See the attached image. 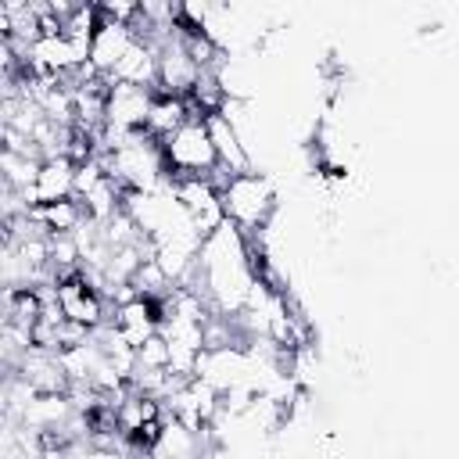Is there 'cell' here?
<instances>
[{"label":"cell","mask_w":459,"mask_h":459,"mask_svg":"<svg viewBox=\"0 0 459 459\" xmlns=\"http://www.w3.org/2000/svg\"><path fill=\"white\" fill-rule=\"evenodd\" d=\"M172 194L176 201L183 204V212L190 215L194 230L201 237L215 233L222 222H226V212H222V194L212 179L204 176H190V179H172Z\"/></svg>","instance_id":"obj_3"},{"label":"cell","mask_w":459,"mask_h":459,"mask_svg":"<svg viewBox=\"0 0 459 459\" xmlns=\"http://www.w3.org/2000/svg\"><path fill=\"white\" fill-rule=\"evenodd\" d=\"M161 154H165V169L172 179H190V176L208 179L219 172V154H215V143L208 136L204 118H190L172 136H165Z\"/></svg>","instance_id":"obj_2"},{"label":"cell","mask_w":459,"mask_h":459,"mask_svg":"<svg viewBox=\"0 0 459 459\" xmlns=\"http://www.w3.org/2000/svg\"><path fill=\"white\" fill-rule=\"evenodd\" d=\"M136 369H169V341L161 333L147 337L136 348Z\"/></svg>","instance_id":"obj_12"},{"label":"cell","mask_w":459,"mask_h":459,"mask_svg":"<svg viewBox=\"0 0 459 459\" xmlns=\"http://www.w3.org/2000/svg\"><path fill=\"white\" fill-rule=\"evenodd\" d=\"M111 323L118 326V333H122L133 348H140L147 337L158 333V305L147 301V298H133V301H126V305L115 308Z\"/></svg>","instance_id":"obj_8"},{"label":"cell","mask_w":459,"mask_h":459,"mask_svg":"<svg viewBox=\"0 0 459 459\" xmlns=\"http://www.w3.org/2000/svg\"><path fill=\"white\" fill-rule=\"evenodd\" d=\"M108 82H129V86H143V90H158V50L143 39H136L126 57L118 61V68L111 72Z\"/></svg>","instance_id":"obj_7"},{"label":"cell","mask_w":459,"mask_h":459,"mask_svg":"<svg viewBox=\"0 0 459 459\" xmlns=\"http://www.w3.org/2000/svg\"><path fill=\"white\" fill-rule=\"evenodd\" d=\"M39 158L32 154H18V151H4L0 154V172H4V183L14 186V190H32L36 186V176H39Z\"/></svg>","instance_id":"obj_11"},{"label":"cell","mask_w":459,"mask_h":459,"mask_svg":"<svg viewBox=\"0 0 459 459\" xmlns=\"http://www.w3.org/2000/svg\"><path fill=\"white\" fill-rule=\"evenodd\" d=\"M133 43H136L133 25L111 22V18H104V14H100V25H97L93 43H90V65H93L104 79H111V72L118 68V61L126 57V50H129Z\"/></svg>","instance_id":"obj_5"},{"label":"cell","mask_w":459,"mask_h":459,"mask_svg":"<svg viewBox=\"0 0 459 459\" xmlns=\"http://www.w3.org/2000/svg\"><path fill=\"white\" fill-rule=\"evenodd\" d=\"M154 104V90L129 86V82H108V122L111 129L122 133H140L147 129V115Z\"/></svg>","instance_id":"obj_4"},{"label":"cell","mask_w":459,"mask_h":459,"mask_svg":"<svg viewBox=\"0 0 459 459\" xmlns=\"http://www.w3.org/2000/svg\"><path fill=\"white\" fill-rule=\"evenodd\" d=\"M32 215L47 226L50 237H61V233H79L86 226V208L79 197H68V201H54V204H39L32 208Z\"/></svg>","instance_id":"obj_10"},{"label":"cell","mask_w":459,"mask_h":459,"mask_svg":"<svg viewBox=\"0 0 459 459\" xmlns=\"http://www.w3.org/2000/svg\"><path fill=\"white\" fill-rule=\"evenodd\" d=\"M68 197H75V161L72 158H47L39 165L36 186L25 190V201L32 208H39V204L68 201Z\"/></svg>","instance_id":"obj_6"},{"label":"cell","mask_w":459,"mask_h":459,"mask_svg":"<svg viewBox=\"0 0 459 459\" xmlns=\"http://www.w3.org/2000/svg\"><path fill=\"white\" fill-rule=\"evenodd\" d=\"M194 115L190 100L186 97H169V93H154V104H151V115H147V133L154 140H165L172 136L179 126H186Z\"/></svg>","instance_id":"obj_9"},{"label":"cell","mask_w":459,"mask_h":459,"mask_svg":"<svg viewBox=\"0 0 459 459\" xmlns=\"http://www.w3.org/2000/svg\"><path fill=\"white\" fill-rule=\"evenodd\" d=\"M219 194H222L226 222H233L244 237H258V233L269 230L280 197H276V186H273V179L265 172L251 169V172L230 176Z\"/></svg>","instance_id":"obj_1"}]
</instances>
